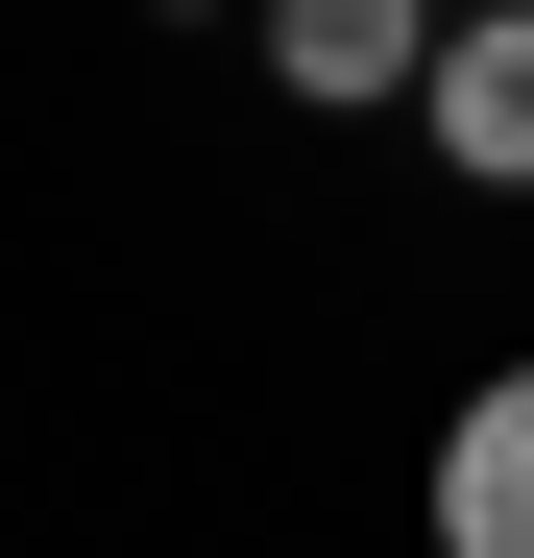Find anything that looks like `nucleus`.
<instances>
[{
  "label": "nucleus",
  "instance_id": "obj_3",
  "mask_svg": "<svg viewBox=\"0 0 534 558\" xmlns=\"http://www.w3.org/2000/svg\"><path fill=\"white\" fill-rule=\"evenodd\" d=\"M437 0H267V73H292V98H437Z\"/></svg>",
  "mask_w": 534,
  "mask_h": 558
},
{
  "label": "nucleus",
  "instance_id": "obj_2",
  "mask_svg": "<svg viewBox=\"0 0 534 558\" xmlns=\"http://www.w3.org/2000/svg\"><path fill=\"white\" fill-rule=\"evenodd\" d=\"M437 558H534V364H486L437 413Z\"/></svg>",
  "mask_w": 534,
  "mask_h": 558
},
{
  "label": "nucleus",
  "instance_id": "obj_4",
  "mask_svg": "<svg viewBox=\"0 0 534 558\" xmlns=\"http://www.w3.org/2000/svg\"><path fill=\"white\" fill-rule=\"evenodd\" d=\"M170 25H195V0H170Z\"/></svg>",
  "mask_w": 534,
  "mask_h": 558
},
{
  "label": "nucleus",
  "instance_id": "obj_1",
  "mask_svg": "<svg viewBox=\"0 0 534 558\" xmlns=\"http://www.w3.org/2000/svg\"><path fill=\"white\" fill-rule=\"evenodd\" d=\"M437 170H486V195H534V0H462V49H437Z\"/></svg>",
  "mask_w": 534,
  "mask_h": 558
}]
</instances>
